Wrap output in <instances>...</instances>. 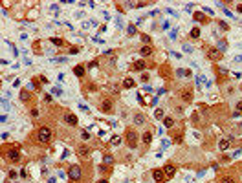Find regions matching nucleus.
<instances>
[{"label": "nucleus", "mask_w": 242, "mask_h": 183, "mask_svg": "<svg viewBox=\"0 0 242 183\" xmlns=\"http://www.w3.org/2000/svg\"><path fill=\"white\" fill-rule=\"evenodd\" d=\"M141 40H143V42L149 46V42H150V37H149V35H141Z\"/></svg>", "instance_id": "24"}, {"label": "nucleus", "mask_w": 242, "mask_h": 183, "mask_svg": "<svg viewBox=\"0 0 242 183\" xmlns=\"http://www.w3.org/2000/svg\"><path fill=\"white\" fill-rule=\"evenodd\" d=\"M95 66H97V60H92V62L88 64V68H95Z\"/></svg>", "instance_id": "32"}, {"label": "nucleus", "mask_w": 242, "mask_h": 183, "mask_svg": "<svg viewBox=\"0 0 242 183\" xmlns=\"http://www.w3.org/2000/svg\"><path fill=\"white\" fill-rule=\"evenodd\" d=\"M52 42L57 44V46H63V40H61V39H52Z\"/></svg>", "instance_id": "27"}, {"label": "nucleus", "mask_w": 242, "mask_h": 183, "mask_svg": "<svg viewBox=\"0 0 242 183\" xmlns=\"http://www.w3.org/2000/svg\"><path fill=\"white\" fill-rule=\"evenodd\" d=\"M112 108H114V101L110 99V97H105L101 101V104H99V110L103 112V114H110L112 112Z\"/></svg>", "instance_id": "4"}, {"label": "nucleus", "mask_w": 242, "mask_h": 183, "mask_svg": "<svg viewBox=\"0 0 242 183\" xmlns=\"http://www.w3.org/2000/svg\"><path fill=\"white\" fill-rule=\"evenodd\" d=\"M195 18H196V20H200V22H205V17L202 15V13H196V15H195Z\"/></svg>", "instance_id": "23"}, {"label": "nucleus", "mask_w": 242, "mask_h": 183, "mask_svg": "<svg viewBox=\"0 0 242 183\" xmlns=\"http://www.w3.org/2000/svg\"><path fill=\"white\" fill-rule=\"evenodd\" d=\"M200 37V29L198 28H193L191 29V39H198Z\"/></svg>", "instance_id": "20"}, {"label": "nucleus", "mask_w": 242, "mask_h": 183, "mask_svg": "<svg viewBox=\"0 0 242 183\" xmlns=\"http://www.w3.org/2000/svg\"><path fill=\"white\" fill-rule=\"evenodd\" d=\"M145 123V117L141 116V114H136L134 116V125H143Z\"/></svg>", "instance_id": "15"}, {"label": "nucleus", "mask_w": 242, "mask_h": 183, "mask_svg": "<svg viewBox=\"0 0 242 183\" xmlns=\"http://www.w3.org/2000/svg\"><path fill=\"white\" fill-rule=\"evenodd\" d=\"M152 178H154V181H156V183H163L167 176H165L163 168H154V170H152Z\"/></svg>", "instance_id": "6"}, {"label": "nucleus", "mask_w": 242, "mask_h": 183, "mask_svg": "<svg viewBox=\"0 0 242 183\" xmlns=\"http://www.w3.org/2000/svg\"><path fill=\"white\" fill-rule=\"evenodd\" d=\"M220 183H235V179H233V178H229V176H224V178L220 179Z\"/></svg>", "instance_id": "21"}, {"label": "nucleus", "mask_w": 242, "mask_h": 183, "mask_svg": "<svg viewBox=\"0 0 242 183\" xmlns=\"http://www.w3.org/2000/svg\"><path fill=\"white\" fill-rule=\"evenodd\" d=\"M134 84H136V83H134V79H130V77L123 81V86H125V88H134Z\"/></svg>", "instance_id": "17"}, {"label": "nucleus", "mask_w": 242, "mask_h": 183, "mask_svg": "<svg viewBox=\"0 0 242 183\" xmlns=\"http://www.w3.org/2000/svg\"><path fill=\"white\" fill-rule=\"evenodd\" d=\"M70 53H72V55H75V53H79V50H77V48H72V50H70Z\"/></svg>", "instance_id": "34"}, {"label": "nucleus", "mask_w": 242, "mask_h": 183, "mask_svg": "<svg viewBox=\"0 0 242 183\" xmlns=\"http://www.w3.org/2000/svg\"><path fill=\"white\" fill-rule=\"evenodd\" d=\"M231 137H227V139H220L218 141V148H220V150H227V148H229L231 147V141H229Z\"/></svg>", "instance_id": "9"}, {"label": "nucleus", "mask_w": 242, "mask_h": 183, "mask_svg": "<svg viewBox=\"0 0 242 183\" xmlns=\"http://www.w3.org/2000/svg\"><path fill=\"white\" fill-rule=\"evenodd\" d=\"M6 158H8V161H11V163H18V161L22 159V154H20V150H17V148H11V150H8Z\"/></svg>", "instance_id": "5"}, {"label": "nucleus", "mask_w": 242, "mask_h": 183, "mask_svg": "<svg viewBox=\"0 0 242 183\" xmlns=\"http://www.w3.org/2000/svg\"><path fill=\"white\" fill-rule=\"evenodd\" d=\"M163 125L167 126V128H171L172 125H174V119H172V117H165V119H163Z\"/></svg>", "instance_id": "19"}, {"label": "nucleus", "mask_w": 242, "mask_h": 183, "mask_svg": "<svg viewBox=\"0 0 242 183\" xmlns=\"http://www.w3.org/2000/svg\"><path fill=\"white\" fill-rule=\"evenodd\" d=\"M68 176H70L72 181H79L81 176H83V168H81L79 165H72L70 170H68Z\"/></svg>", "instance_id": "3"}, {"label": "nucleus", "mask_w": 242, "mask_h": 183, "mask_svg": "<svg viewBox=\"0 0 242 183\" xmlns=\"http://www.w3.org/2000/svg\"><path fill=\"white\" fill-rule=\"evenodd\" d=\"M37 139L40 143H50L52 141V128L50 126H40L37 132Z\"/></svg>", "instance_id": "1"}, {"label": "nucleus", "mask_w": 242, "mask_h": 183, "mask_svg": "<svg viewBox=\"0 0 242 183\" xmlns=\"http://www.w3.org/2000/svg\"><path fill=\"white\" fill-rule=\"evenodd\" d=\"M73 73H75L79 79H83V77H85V66H81V64L75 66V68H73Z\"/></svg>", "instance_id": "10"}, {"label": "nucleus", "mask_w": 242, "mask_h": 183, "mask_svg": "<svg viewBox=\"0 0 242 183\" xmlns=\"http://www.w3.org/2000/svg\"><path fill=\"white\" fill-rule=\"evenodd\" d=\"M237 11H238V13H242V4H238V6H237Z\"/></svg>", "instance_id": "35"}, {"label": "nucleus", "mask_w": 242, "mask_h": 183, "mask_svg": "<svg viewBox=\"0 0 242 183\" xmlns=\"http://www.w3.org/2000/svg\"><path fill=\"white\" fill-rule=\"evenodd\" d=\"M31 116H33V117L39 116V110H37V108H33V110H31Z\"/></svg>", "instance_id": "29"}, {"label": "nucleus", "mask_w": 242, "mask_h": 183, "mask_svg": "<svg viewBox=\"0 0 242 183\" xmlns=\"http://www.w3.org/2000/svg\"><path fill=\"white\" fill-rule=\"evenodd\" d=\"M238 112H242V101H240V103H237V114Z\"/></svg>", "instance_id": "31"}, {"label": "nucleus", "mask_w": 242, "mask_h": 183, "mask_svg": "<svg viewBox=\"0 0 242 183\" xmlns=\"http://www.w3.org/2000/svg\"><path fill=\"white\" fill-rule=\"evenodd\" d=\"M163 172H165V176H167V178H172V176L176 174V168H174V165L167 163V165L163 167Z\"/></svg>", "instance_id": "7"}, {"label": "nucleus", "mask_w": 242, "mask_h": 183, "mask_svg": "<svg viewBox=\"0 0 242 183\" xmlns=\"http://www.w3.org/2000/svg\"><path fill=\"white\" fill-rule=\"evenodd\" d=\"M121 143V137H119V135H114V137H112V145H119Z\"/></svg>", "instance_id": "22"}, {"label": "nucleus", "mask_w": 242, "mask_h": 183, "mask_svg": "<svg viewBox=\"0 0 242 183\" xmlns=\"http://www.w3.org/2000/svg\"><path fill=\"white\" fill-rule=\"evenodd\" d=\"M128 33H130V35H136V28H134V26H128Z\"/></svg>", "instance_id": "28"}, {"label": "nucleus", "mask_w": 242, "mask_h": 183, "mask_svg": "<svg viewBox=\"0 0 242 183\" xmlns=\"http://www.w3.org/2000/svg\"><path fill=\"white\" fill-rule=\"evenodd\" d=\"M125 141H127V145L130 148H136L138 147V134H136V130H132V128L125 130Z\"/></svg>", "instance_id": "2"}, {"label": "nucleus", "mask_w": 242, "mask_h": 183, "mask_svg": "<svg viewBox=\"0 0 242 183\" xmlns=\"http://www.w3.org/2000/svg\"><path fill=\"white\" fill-rule=\"evenodd\" d=\"M156 119H165L163 117V110H156Z\"/></svg>", "instance_id": "25"}, {"label": "nucleus", "mask_w": 242, "mask_h": 183, "mask_svg": "<svg viewBox=\"0 0 242 183\" xmlns=\"http://www.w3.org/2000/svg\"><path fill=\"white\" fill-rule=\"evenodd\" d=\"M77 154H79V156H88V154H90V148H88L86 145H79V147H77Z\"/></svg>", "instance_id": "11"}, {"label": "nucleus", "mask_w": 242, "mask_h": 183, "mask_svg": "<svg viewBox=\"0 0 242 183\" xmlns=\"http://www.w3.org/2000/svg\"><path fill=\"white\" fill-rule=\"evenodd\" d=\"M182 99L185 101V103L193 101V92H191V90H183V92H182Z\"/></svg>", "instance_id": "12"}, {"label": "nucleus", "mask_w": 242, "mask_h": 183, "mask_svg": "<svg viewBox=\"0 0 242 183\" xmlns=\"http://www.w3.org/2000/svg\"><path fill=\"white\" fill-rule=\"evenodd\" d=\"M97 183H108V181H107V179H99Z\"/></svg>", "instance_id": "36"}, {"label": "nucleus", "mask_w": 242, "mask_h": 183, "mask_svg": "<svg viewBox=\"0 0 242 183\" xmlns=\"http://www.w3.org/2000/svg\"><path fill=\"white\" fill-rule=\"evenodd\" d=\"M112 161H114L112 156H105V163H110V165H112Z\"/></svg>", "instance_id": "26"}, {"label": "nucleus", "mask_w": 242, "mask_h": 183, "mask_svg": "<svg viewBox=\"0 0 242 183\" xmlns=\"http://www.w3.org/2000/svg\"><path fill=\"white\" fill-rule=\"evenodd\" d=\"M174 141L176 143H182V135H174Z\"/></svg>", "instance_id": "33"}, {"label": "nucleus", "mask_w": 242, "mask_h": 183, "mask_svg": "<svg viewBox=\"0 0 242 183\" xmlns=\"http://www.w3.org/2000/svg\"><path fill=\"white\" fill-rule=\"evenodd\" d=\"M141 139H143V143H145V145H149L150 141H152V134H150V132H145Z\"/></svg>", "instance_id": "16"}, {"label": "nucleus", "mask_w": 242, "mask_h": 183, "mask_svg": "<svg viewBox=\"0 0 242 183\" xmlns=\"http://www.w3.org/2000/svg\"><path fill=\"white\" fill-rule=\"evenodd\" d=\"M64 123L70 125V126H75V125H77V117H75L73 114H66V116H64Z\"/></svg>", "instance_id": "8"}, {"label": "nucleus", "mask_w": 242, "mask_h": 183, "mask_svg": "<svg viewBox=\"0 0 242 183\" xmlns=\"http://www.w3.org/2000/svg\"><path fill=\"white\" fill-rule=\"evenodd\" d=\"M31 99V93L28 90H20V101H24V103H28V101Z\"/></svg>", "instance_id": "13"}, {"label": "nucleus", "mask_w": 242, "mask_h": 183, "mask_svg": "<svg viewBox=\"0 0 242 183\" xmlns=\"http://www.w3.org/2000/svg\"><path fill=\"white\" fill-rule=\"evenodd\" d=\"M132 70H134V72H141V70H145V62H143V60H138V62L132 64Z\"/></svg>", "instance_id": "14"}, {"label": "nucleus", "mask_w": 242, "mask_h": 183, "mask_svg": "<svg viewBox=\"0 0 242 183\" xmlns=\"http://www.w3.org/2000/svg\"><path fill=\"white\" fill-rule=\"evenodd\" d=\"M140 51H141V55L147 57V55H150V53H152V48H150V46H143V48H141Z\"/></svg>", "instance_id": "18"}, {"label": "nucleus", "mask_w": 242, "mask_h": 183, "mask_svg": "<svg viewBox=\"0 0 242 183\" xmlns=\"http://www.w3.org/2000/svg\"><path fill=\"white\" fill-rule=\"evenodd\" d=\"M218 46H220V50H226V42H224V40H220Z\"/></svg>", "instance_id": "30"}]
</instances>
